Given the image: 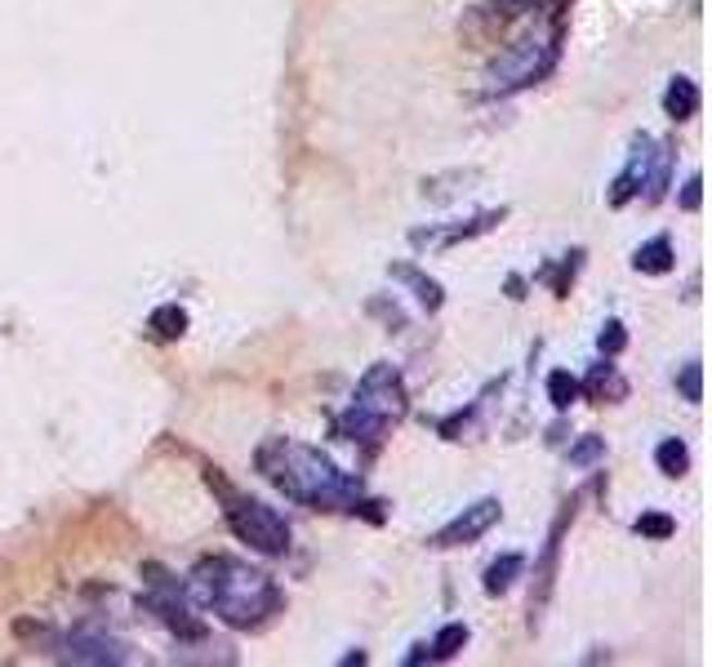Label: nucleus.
Returning a JSON list of instances; mask_svg holds the SVG:
<instances>
[{"mask_svg": "<svg viewBox=\"0 0 712 667\" xmlns=\"http://www.w3.org/2000/svg\"><path fill=\"white\" fill-rule=\"evenodd\" d=\"M259 471L267 481L303 507H325V512H365L374 503L361 499V481L348 476L329 454L299 445L290 437H267L254 454Z\"/></svg>", "mask_w": 712, "mask_h": 667, "instance_id": "obj_1", "label": "nucleus"}, {"mask_svg": "<svg viewBox=\"0 0 712 667\" xmlns=\"http://www.w3.org/2000/svg\"><path fill=\"white\" fill-rule=\"evenodd\" d=\"M192 588L227 628H263V624H272V614H280V605H285L280 588L272 583V575L250 569L246 561H232V556L201 561L197 575H192Z\"/></svg>", "mask_w": 712, "mask_h": 667, "instance_id": "obj_2", "label": "nucleus"}, {"mask_svg": "<svg viewBox=\"0 0 712 667\" xmlns=\"http://www.w3.org/2000/svg\"><path fill=\"white\" fill-rule=\"evenodd\" d=\"M405 410H410V397H405L401 374L392 365H374L361 378L352 410L339 418V437H348V441H378L388 427H397L405 418Z\"/></svg>", "mask_w": 712, "mask_h": 667, "instance_id": "obj_3", "label": "nucleus"}, {"mask_svg": "<svg viewBox=\"0 0 712 667\" xmlns=\"http://www.w3.org/2000/svg\"><path fill=\"white\" fill-rule=\"evenodd\" d=\"M210 486H218L223 499H227L223 516H227V526H232L236 539L250 543V548L263 552V556L290 552V520H285L276 507H267V503H259V499H246V494H236L218 471H210Z\"/></svg>", "mask_w": 712, "mask_h": 667, "instance_id": "obj_4", "label": "nucleus"}, {"mask_svg": "<svg viewBox=\"0 0 712 667\" xmlns=\"http://www.w3.org/2000/svg\"><path fill=\"white\" fill-rule=\"evenodd\" d=\"M557 63V32L552 36H526L516 40L512 50H503L490 67H486V89L490 93H512V89H526L535 80H544Z\"/></svg>", "mask_w": 712, "mask_h": 667, "instance_id": "obj_5", "label": "nucleus"}, {"mask_svg": "<svg viewBox=\"0 0 712 667\" xmlns=\"http://www.w3.org/2000/svg\"><path fill=\"white\" fill-rule=\"evenodd\" d=\"M669 165H673V152L663 148L654 138H637L633 148V161L628 169L614 178V192H610V205H628L641 187H646V201H659L663 187H669Z\"/></svg>", "mask_w": 712, "mask_h": 667, "instance_id": "obj_6", "label": "nucleus"}, {"mask_svg": "<svg viewBox=\"0 0 712 667\" xmlns=\"http://www.w3.org/2000/svg\"><path fill=\"white\" fill-rule=\"evenodd\" d=\"M499 499H482V503H472V507H463L450 526H441L437 534H433V548H463V543H477L495 520H499Z\"/></svg>", "mask_w": 712, "mask_h": 667, "instance_id": "obj_7", "label": "nucleus"}, {"mask_svg": "<svg viewBox=\"0 0 712 667\" xmlns=\"http://www.w3.org/2000/svg\"><path fill=\"white\" fill-rule=\"evenodd\" d=\"M59 658H67V663H125L121 645L103 641V637H72V641H63Z\"/></svg>", "mask_w": 712, "mask_h": 667, "instance_id": "obj_8", "label": "nucleus"}, {"mask_svg": "<svg viewBox=\"0 0 712 667\" xmlns=\"http://www.w3.org/2000/svg\"><path fill=\"white\" fill-rule=\"evenodd\" d=\"M663 112L673 121H690L699 112V85L690 76H677L669 89H663Z\"/></svg>", "mask_w": 712, "mask_h": 667, "instance_id": "obj_9", "label": "nucleus"}, {"mask_svg": "<svg viewBox=\"0 0 712 667\" xmlns=\"http://www.w3.org/2000/svg\"><path fill=\"white\" fill-rule=\"evenodd\" d=\"M588 401H597V405H605V397L610 401H624L628 397V383H624V378L620 374H614V365H597L592 374H588Z\"/></svg>", "mask_w": 712, "mask_h": 667, "instance_id": "obj_10", "label": "nucleus"}, {"mask_svg": "<svg viewBox=\"0 0 712 667\" xmlns=\"http://www.w3.org/2000/svg\"><path fill=\"white\" fill-rule=\"evenodd\" d=\"M633 267H637V272H646V276H663V272H673V241H669V236H654L650 246H641V250H637Z\"/></svg>", "mask_w": 712, "mask_h": 667, "instance_id": "obj_11", "label": "nucleus"}, {"mask_svg": "<svg viewBox=\"0 0 712 667\" xmlns=\"http://www.w3.org/2000/svg\"><path fill=\"white\" fill-rule=\"evenodd\" d=\"M526 569V556H516V552H508V556H499L490 569H486V592L490 596H503L512 583H516V575Z\"/></svg>", "mask_w": 712, "mask_h": 667, "instance_id": "obj_12", "label": "nucleus"}, {"mask_svg": "<svg viewBox=\"0 0 712 667\" xmlns=\"http://www.w3.org/2000/svg\"><path fill=\"white\" fill-rule=\"evenodd\" d=\"M392 276L397 280H410L414 285V299L427 307V312H437L441 303H446V294H441V285L433 280V276H423V272H414V267H392Z\"/></svg>", "mask_w": 712, "mask_h": 667, "instance_id": "obj_13", "label": "nucleus"}, {"mask_svg": "<svg viewBox=\"0 0 712 667\" xmlns=\"http://www.w3.org/2000/svg\"><path fill=\"white\" fill-rule=\"evenodd\" d=\"M579 378L575 374H570V369H552L548 374V401H552V410H570V405H575L579 401Z\"/></svg>", "mask_w": 712, "mask_h": 667, "instance_id": "obj_14", "label": "nucleus"}, {"mask_svg": "<svg viewBox=\"0 0 712 667\" xmlns=\"http://www.w3.org/2000/svg\"><path fill=\"white\" fill-rule=\"evenodd\" d=\"M654 463H659L663 476H686V471H690V450H686V441L669 437V441L654 450Z\"/></svg>", "mask_w": 712, "mask_h": 667, "instance_id": "obj_15", "label": "nucleus"}, {"mask_svg": "<svg viewBox=\"0 0 712 667\" xmlns=\"http://www.w3.org/2000/svg\"><path fill=\"white\" fill-rule=\"evenodd\" d=\"M148 325L157 329V339H183V329H187V312L178 303H165L148 316Z\"/></svg>", "mask_w": 712, "mask_h": 667, "instance_id": "obj_16", "label": "nucleus"}, {"mask_svg": "<svg viewBox=\"0 0 712 667\" xmlns=\"http://www.w3.org/2000/svg\"><path fill=\"white\" fill-rule=\"evenodd\" d=\"M637 534L663 543V539H673V534H677V520H673V516H663V512H641V516H637Z\"/></svg>", "mask_w": 712, "mask_h": 667, "instance_id": "obj_17", "label": "nucleus"}, {"mask_svg": "<svg viewBox=\"0 0 712 667\" xmlns=\"http://www.w3.org/2000/svg\"><path fill=\"white\" fill-rule=\"evenodd\" d=\"M463 645H467V628H463V624H450V628L437 632V641H433V658H454Z\"/></svg>", "mask_w": 712, "mask_h": 667, "instance_id": "obj_18", "label": "nucleus"}, {"mask_svg": "<svg viewBox=\"0 0 712 667\" xmlns=\"http://www.w3.org/2000/svg\"><path fill=\"white\" fill-rule=\"evenodd\" d=\"M699 378H703L699 361H690V365L682 369V378H677V392H682L690 405H699V401H703V383H699Z\"/></svg>", "mask_w": 712, "mask_h": 667, "instance_id": "obj_19", "label": "nucleus"}, {"mask_svg": "<svg viewBox=\"0 0 712 667\" xmlns=\"http://www.w3.org/2000/svg\"><path fill=\"white\" fill-rule=\"evenodd\" d=\"M597 343H601V352H605V356H620V352H624V343H628V334H624V325H620V320H605Z\"/></svg>", "mask_w": 712, "mask_h": 667, "instance_id": "obj_20", "label": "nucleus"}, {"mask_svg": "<svg viewBox=\"0 0 712 667\" xmlns=\"http://www.w3.org/2000/svg\"><path fill=\"white\" fill-rule=\"evenodd\" d=\"M605 454V441L601 437H588V441H579L575 450H570V463H575V467H588V463H597Z\"/></svg>", "mask_w": 712, "mask_h": 667, "instance_id": "obj_21", "label": "nucleus"}, {"mask_svg": "<svg viewBox=\"0 0 712 667\" xmlns=\"http://www.w3.org/2000/svg\"><path fill=\"white\" fill-rule=\"evenodd\" d=\"M699 187H703V178L695 174V178L686 183V197H682V210H699Z\"/></svg>", "mask_w": 712, "mask_h": 667, "instance_id": "obj_22", "label": "nucleus"}]
</instances>
